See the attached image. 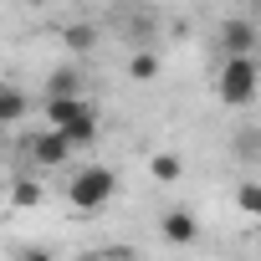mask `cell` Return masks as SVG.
<instances>
[{"label":"cell","mask_w":261,"mask_h":261,"mask_svg":"<svg viewBox=\"0 0 261 261\" xmlns=\"http://www.w3.org/2000/svg\"><path fill=\"white\" fill-rule=\"evenodd\" d=\"M159 236H164L169 246H195V241H200V220H195L190 210H164V215H159Z\"/></svg>","instance_id":"cell-5"},{"label":"cell","mask_w":261,"mask_h":261,"mask_svg":"<svg viewBox=\"0 0 261 261\" xmlns=\"http://www.w3.org/2000/svg\"><path fill=\"white\" fill-rule=\"evenodd\" d=\"M62 46L67 51H97V26H87V21H72V26H62Z\"/></svg>","instance_id":"cell-9"},{"label":"cell","mask_w":261,"mask_h":261,"mask_svg":"<svg viewBox=\"0 0 261 261\" xmlns=\"http://www.w3.org/2000/svg\"><path fill=\"white\" fill-rule=\"evenodd\" d=\"M113 195H118V174H113L108 164H87V169H77L72 185H67V205L82 210V215H97Z\"/></svg>","instance_id":"cell-1"},{"label":"cell","mask_w":261,"mask_h":261,"mask_svg":"<svg viewBox=\"0 0 261 261\" xmlns=\"http://www.w3.org/2000/svg\"><path fill=\"white\" fill-rule=\"evenodd\" d=\"M149 174H154V185H179L185 179V159L174 149H154L149 154Z\"/></svg>","instance_id":"cell-7"},{"label":"cell","mask_w":261,"mask_h":261,"mask_svg":"<svg viewBox=\"0 0 261 261\" xmlns=\"http://www.w3.org/2000/svg\"><path fill=\"white\" fill-rule=\"evenodd\" d=\"M236 200H241L246 215H261V185H256V179H246V185L236 190Z\"/></svg>","instance_id":"cell-14"},{"label":"cell","mask_w":261,"mask_h":261,"mask_svg":"<svg viewBox=\"0 0 261 261\" xmlns=\"http://www.w3.org/2000/svg\"><path fill=\"white\" fill-rule=\"evenodd\" d=\"M46 97H82V77H77V67H57V72L46 77Z\"/></svg>","instance_id":"cell-11"},{"label":"cell","mask_w":261,"mask_h":261,"mask_svg":"<svg viewBox=\"0 0 261 261\" xmlns=\"http://www.w3.org/2000/svg\"><path fill=\"white\" fill-rule=\"evenodd\" d=\"M87 108H92L87 97H46V128H57V134H62V128L77 123Z\"/></svg>","instance_id":"cell-6"},{"label":"cell","mask_w":261,"mask_h":261,"mask_svg":"<svg viewBox=\"0 0 261 261\" xmlns=\"http://www.w3.org/2000/svg\"><path fill=\"white\" fill-rule=\"evenodd\" d=\"M97 128H102V123H97V108H87L77 123L62 128V139H67V149H87V144H97Z\"/></svg>","instance_id":"cell-8"},{"label":"cell","mask_w":261,"mask_h":261,"mask_svg":"<svg viewBox=\"0 0 261 261\" xmlns=\"http://www.w3.org/2000/svg\"><path fill=\"white\" fill-rule=\"evenodd\" d=\"M31 102H26V92L21 87H11V82H0V128H11V123H21V113H26Z\"/></svg>","instance_id":"cell-10"},{"label":"cell","mask_w":261,"mask_h":261,"mask_svg":"<svg viewBox=\"0 0 261 261\" xmlns=\"http://www.w3.org/2000/svg\"><path fill=\"white\" fill-rule=\"evenodd\" d=\"M215 92H220V102H230V108H246V102L256 97V57H220Z\"/></svg>","instance_id":"cell-2"},{"label":"cell","mask_w":261,"mask_h":261,"mask_svg":"<svg viewBox=\"0 0 261 261\" xmlns=\"http://www.w3.org/2000/svg\"><path fill=\"white\" fill-rule=\"evenodd\" d=\"M128 77H134V82H154L159 77V51H134V57H128Z\"/></svg>","instance_id":"cell-12"},{"label":"cell","mask_w":261,"mask_h":261,"mask_svg":"<svg viewBox=\"0 0 261 261\" xmlns=\"http://www.w3.org/2000/svg\"><path fill=\"white\" fill-rule=\"evenodd\" d=\"M87 261H139L134 251H108V256H87Z\"/></svg>","instance_id":"cell-16"},{"label":"cell","mask_w":261,"mask_h":261,"mask_svg":"<svg viewBox=\"0 0 261 261\" xmlns=\"http://www.w3.org/2000/svg\"><path fill=\"white\" fill-rule=\"evenodd\" d=\"M41 195H46V190H41V179H31V174L11 185V205H21V210H31V205H41Z\"/></svg>","instance_id":"cell-13"},{"label":"cell","mask_w":261,"mask_h":261,"mask_svg":"<svg viewBox=\"0 0 261 261\" xmlns=\"http://www.w3.org/2000/svg\"><path fill=\"white\" fill-rule=\"evenodd\" d=\"M26 154H31V164H41V169H57V164H67V139L57 134V128H46V134H31L26 139Z\"/></svg>","instance_id":"cell-3"},{"label":"cell","mask_w":261,"mask_h":261,"mask_svg":"<svg viewBox=\"0 0 261 261\" xmlns=\"http://www.w3.org/2000/svg\"><path fill=\"white\" fill-rule=\"evenodd\" d=\"M11 261H57V251H46V246H21Z\"/></svg>","instance_id":"cell-15"},{"label":"cell","mask_w":261,"mask_h":261,"mask_svg":"<svg viewBox=\"0 0 261 261\" xmlns=\"http://www.w3.org/2000/svg\"><path fill=\"white\" fill-rule=\"evenodd\" d=\"M220 51H225V57H256V26H251L246 16L225 21V26H220Z\"/></svg>","instance_id":"cell-4"}]
</instances>
